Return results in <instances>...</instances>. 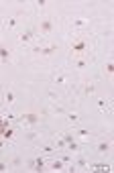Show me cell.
I'll return each mask as SVG.
<instances>
[{"label":"cell","mask_w":114,"mask_h":173,"mask_svg":"<svg viewBox=\"0 0 114 173\" xmlns=\"http://www.w3.org/2000/svg\"><path fill=\"white\" fill-rule=\"evenodd\" d=\"M18 120L25 122V124H37L39 122V114H33V112H26V114H21Z\"/></svg>","instance_id":"obj_1"},{"label":"cell","mask_w":114,"mask_h":173,"mask_svg":"<svg viewBox=\"0 0 114 173\" xmlns=\"http://www.w3.org/2000/svg\"><path fill=\"white\" fill-rule=\"evenodd\" d=\"M71 51L78 53V55H82V53L86 51V41L83 39H75L74 43H71Z\"/></svg>","instance_id":"obj_2"},{"label":"cell","mask_w":114,"mask_h":173,"mask_svg":"<svg viewBox=\"0 0 114 173\" xmlns=\"http://www.w3.org/2000/svg\"><path fill=\"white\" fill-rule=\"evenodd\" d=\"M18 39H21L22 45H29L33 39H35V33H33L31 29H26V31H22V33H21V37H18Z\"/></svg>","instance_id":"obj_3"},{"label":"cell","mask_w":114,"mask_h":173,"mask_svg":"<svg viewBox=\"0 0 114 173\" xmlns=\"http://www.w3.org/2000/svg\"><path fill=\"white\" fill-rule=\"evenodd\" d=\"M41 33H43V35H47V33H51V31H53V22L51 21H49V18H45V21H41Z\"/></svg>","instance_id":"obj_4"},{"label":"cell","mask_w":114,"mask_h":173,"mask_svg":"<svg viewBox=\"0 0 114 173\" xmlns=\"http://www.w3.org/2000/svg\"><path fill=\"white\" fill-rule=\"evenodd\" d=\"M82 92H83L86 96H92L94 92H96V84H94V82H88V84H83V86H82Z\"/></svg>","instance_id":"obj_5"},{"label":"cell","mask_w":114,"mask_h":173,"mask_svg":"<svg viewBox=\"0 0 114 173\" xmlns=\"http://www.w3.org/2000/svg\"><path fill=\"white\" fill-rule=\"evenodd\" d=\"M0 61L2 63H8L10 61V49L8 47H0Z\"/></svg>","instance_id":"obj_6"},{"label":"cell","mask_w":114,"mask_h":173,"mask_svg":"<svg viewBox=\"0 0 114 173\" xmlns=\"http://www.w3.org/2000/svg\"><path fill=\"white\" fill-rule=\"evenodd\" d=\"M63 167H65L63 161H53V163H49V169H51V171H61Z\"/></svg>","instance_id":"obj_7"},{"label":"cell","mask_w":114,"mask_h":173,"mask_svg":"<svg viewBox=\"0 0 114 173\" xmlns=\"http://www.w3.org/2000/svg\"><path fill=\"white\" fill-rule=\"evenodd\" d=\"M4 26H6V29H17V18H14V17L4 18Z\"/></svg>","instance_id":"obj_8"},{"label":"cell","mask_w":114,"mask_h":173,"mask_svg":"<svg viewBox=\"0 0 114 173\" xmlns=\"http://www.w3.org/2000/svg\"><path fill=\"white\" fill-rule=\"evenodd\" d=\"M108 100H106V98H98V106H100V110H102V112H108Z\"/></svg>","instance_id":"obj_9"},{"label":"cell","mask_w":114,"mask_h":173,"mask_svg":"<svg viewBox=\"0 0 114 173\" xmlns=\"http://www.w3.org/2000/svg\"><path fill=\"white\" fill-rule=\"evenodd\" d=\"M53 82H55V84H59V86H63V84H65V74H63V71H59V74H55V78H53Z\"/></svg>","instance_id":"obj_10"},{"label":"cell","mask_w":114,"mask_h":173,"mask_svg":"<svg viewBox=\"0 0 114 173\" xmlns=\"http://www.w3.org/2000/svg\"><path fill=\"white\" fill-rule=\"evenodd\" d=\"M55 51H57L55 45H49V47H41V53H43V55H51V53H55Z\"/></svg>","instance_id":"obj_11"},{"label":"cell","mask_w":114,"mask_h":173,"mask_svg":"<svg viewBox=\"0 0 114 173\" xmlns=\"http://www.w3.org/2000/svg\"><path fill=\"white\" fill-rule=\"evenodd\" d=\"M14 104V94L12 90H6V106H12Z\"/></svg>","instance_id":"obj_12"},{"label":"cell","mask_w":114,"mask_h":173,"mask_svg":"<svg viewBox=\"0 0 114 173\" xmlns=\"http://www.w3.org/2000/svg\"><path fill=\"white\" fill-rule=\"evenodd\" d=\"M110 151V143H100L98 145V153H108Z\"/></svg>","instance_id":"obj_13"},{"label":"cell","mask_w":114,"mask_h":173,"mask_svg":"<svg viewBox=\"0 0 114 173\" xmlns=\"http://www.w3.org/2000/svg\"><path fill=\"white\" fill-rule=\"evenodd\" d=\"M78 137L82 138V141H88V137H90V132L88 130H83V128H78Z\"/></svg>","instance_id":"obj_14"},{"label":"cell","mask_w":114,"mask_h":173,"mask_svg":"<svg viewBox=\"0 0 114 173\" xmlns=\"http://www.w3.org/2000/svg\"><path fill=\"white\" fill-rule=\"evenodd\" d=\"M12 130H10V128H6L4 130V132H2V134H0V137H2V138H4V141H12Z\"/></svg>","instance_id":"obj_15"},{"label":"cell","mask_w":114,"mask_h":173,"mask_svg":"<svg viewBox=\"0 0 114 173\" xmlns=\"http://www.w3.org/2000/svg\"><path fill=\"white\" fill-rule=\"evenodd\" d=\"M74 26H75V29H83V26H86V21H83V18H75Z\"/></svg>","instance_id":"obj_16"},{"label":"cell","mask_w":114,"mask_h":173,"mask_svg":"<svg viewBox=\"0 0 114 173\" xmlns=\"http://www.w3.org/2000/svg\"><path fill=\"white\" fill-rule=\"evenodd\" d=\"M65 118H69L71 122H78L79 120V116H78V114H74V112H65Z\"/></svg>","instance_id":"obj_17"},{"label":"cell","mask_w":114,"mask_h":173,"mask_svg":"<svg viewBox=\"0 0 114 173\" xmlns=\"http://www.w3.org/2000/svg\"><path fill=\"white\" fill-rule=\"evenodd\" d=\"M104 69H106V74H108V75H112V74H114V65H112V61H108Z\"/></svg>","instance_id":"obj_18"},{"label":"cell","mask_w":114,"mask_h":173,"mask_svg":"<svg viewBox=\"0 0 114 173\" xmlns=\"http://www.w3.org/2000/svg\"><path fill=\"white\" fill-rule=\"evenodd\" d=\"M53 151H55V147H53V145H45V147H43V153H45V155H51Z\"/></svg>","instance_id":"obj_19"},{"label":"cell","mask_w":114,"mask_h":173,"mask_svg":"<svg viewBox=\"0 0 114 173\" xmlns=\"http://www.w3.org/2000/svg\"><path fill=\"white\" fill-rule=\"evenodd\" d=\"M75 65H78L79 69H82V67H86V59H83V57H78V59H75Z\"/></svg>","instance_id":"obj_20"},{"label":"cell","mask_w":114,"mask_h":173,"mask_svg":"<svg viewBox=\"0 0 114 173\" xmlns=\"http://www.w3.org/2000/svg\"><path fill=\"white\" fill-rule=\"evenodd\" d=\"M78 167H88V161L83 159V157H79L78 159Z\"/></svg>","instance_id":"obj_21"},{"label":"cell","mask_w":114,"mask_h":173,"mask_svg":"<svg viewBox=\"0 0 114 173\" xmlns=\"http://www.w3.org/2000/svg\"><path fill=\"white\" fill-rule=\"evenodd\" d=\"M47 96H49L51 100H57V98H59V96H57V92H53V90H49V92H47Z\"/></svg>","instance_id":"obj_22"},{"label":"cell","mask_w":114,"mask_h":173,"mask_svg":"<svg viewBox=\"0 0 114 173\" xmlns=\"http://www.w3.org/2000/svg\"><path fill=\"white\" fill-rule=\"evenodd\" d=\"M37 137H39V134H37V132H29V134H26V138H29V141H35Z\"/></svg>","instance_id":"obj_23"},{"label":"cell","mask_w":114,"mask_h":173,"mask_svg":"<svg viewBox=\"0 0 114 173\" xmlns=\"http://www.w3.org/2000/svg\"><path fill=\"white\" fill-rule=\"evenodd\" d=\"M61 161H63V163H67V165H69V163H71V157H69V155H65V157H61Z\"/></svg>","instance_id":"obj_24"},{"label":"cell","mask_w":114,"mask_h":173,"mask_svg":"<svg viewBox=\"0 0 114 173\" xmlns=\"http://www.w3.org/2000/svg\"><path fill=\"white\" fill-rule=\"evenodd\" d=\"M0 171H6V163H2V161H0Z\"/></svg>","instance_id":"obj_25"},{"label":"cell","mask_w":114,"mask_h":173,"mask_svg":"<svg viewBox=\"0 0 114 173\" xmlns=\"http://www.w3.org/2000/svg\"><path fill=\"white\" fill-rule=\"evenodd\" d=\"M2 147H4V141H2V138H0V149H2Z\"/></svg>","instance_id":"obj_26"}]
</instances>
